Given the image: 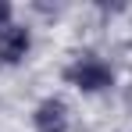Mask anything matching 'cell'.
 <instances>
[{"label": "cell", "mask_w": 132, "mask_h": 132, "mask_svg": "<svg viewBox=\"0 0 132 132\" xmlns=\"http://www.w3.org/2000/svg\"><path fill=\"white\" fill-rule=\"evenodd\" d=\"M29 46H32V32L25 25H7L0 32V61L4 64H18L29 54Z\"/></svg>", "instance_id": "obj_3"}, {"label": "cell", "mask_w": 132, "mask_h": 132, "mask_svg": "<svg viewBox=\"0 0 132 132\" xmlns=\"http://www.w3.org/2000/svg\"><path fill=\"white\" fill-rule=\"evenodd\" d=\"M32 125L36 132H68V104L57 96H46L32 111Z\"/></svg>", "instance_id": "obj_2"}, {"label": "cell", "mask_w": 132, "mask_h": 132, "mask_svg": "<svg viewBox=\"0 0 132 132\" xmlns=\"http://www.w3.org/2000/svg\"><path fill=\"white\" fill-rule=\"evenodd\" d=\"M11 14H14V7H11L7 0H0V32H4L7 25H14V22H11Z\"/></svg>", "instance_id": "obj_4"}, {"label": "cell", "mask_w": 132, "mask_h": 132, "mask_svg": "<svg viewBox=\"0 0 132 132\" xmlns=\"http://www.w3.org/2000/svg\"><path fill=\"white\" fill-rule=\"evenodd\" d=\"M64 79L75 89H82V93H104V89L114 86V71H111V64L100 61V57H93V54L79 57L75 64H68L64 68Z\"/></svg>", "instance_id": "obj_1"}]
</instances>
